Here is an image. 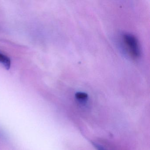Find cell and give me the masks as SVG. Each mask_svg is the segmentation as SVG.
Listing matches in <instances>:
<instances>
[{
  "label": "cell",
  "instance_id": "6da1fadb",
  "mask_svg": "<svg viewBox=\"0 0 150 150\" xmlns=\"http://www.w3.org/2000/svg\"><path fill=\"white\" fill-rule=\"evenodd\" d=\"M122 40L130 57L134 59L138 58L140 52L139 45L136 37L130 34H125L123 35Z\"/></svg>",
  "mask_w": 150,
  "mask_h": 150
},
{
  "label": "cell",
  "instance_id": "3957f363",
  "mask_svg": "<svg viewBox=\"0 0 150 150\" xmlns=\"http://www.w3.org/2000/svg\"><path fill=\"white\" fill-rule=\"evenodd\" d=\"M75 96L76 100L81 104H86L88 100V96L85 93L78 92L75 94Z\"/></svg>",
  "mask_w": 150,
  "mask_h": 150
},
{
  "label": "cell",
  "instance_id": "7a4b0ae2",
  "mask_svg": "<svg viewBox=\"0 0 150 150\" xmlns=\"http://www.w3.org/2000/svg\"><path fill=\"white\" fill-rule=\"evenodd\" d=\"M0 64L3 65L7 70H9L11 67V59L5 54L0 52Z\"/></svg>",
  "mask_w": 150,
  "mask_h": 150
},
{
  "label": "cell",
  "instance_id": "277c9868",
  "mask_svg": "<svg viewBox=\"0 0 150 150\" xmlns=\"http://www.w3.org/2000/svg\"><path fill=\"white\" fill-rule=\"evenodd\" d=\"M93 144L94 146L96 148L97 150H106L103 146H102L101 145L99 144L95 143H93Z\"/></svg>",
  "mask_w": 150,
  "mask_h": 150
}]
</instances>
